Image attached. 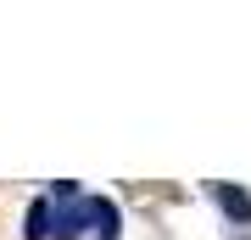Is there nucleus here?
<instances>
[{
	"label": "nucleus",
	"instance_id": "obj_1",
	"mask_svg": "<svg viewBox=\"0 0 251 240\" xmlns=\"http://www.w3.org/2000/svg\"><path fill=\"white\" fill-rule=\"evenodd\" d=\"M84 223H90L100 240H117V207L112 201H84Z\"/></svg>",
	"mask_w": 251,
	"mask_h": 240
},
{
	"label": "nucleus",
	"instance_id": "obj_2",
	"mask_svg": "<svg viewBox=\"0 0 251 240\" xmlns=\"http://www.w3.org/2000/svg\"><path fill=\"white\" fill-rule=\"evenodd\" d=\"M218 207H224L234 223H251V196H246L240 185H218Z\"/></svg>",
	"mask_w": 251,
	"mask_h": 240
},
{
	"label": "nucleus",
	"instance_id": "obj_3",
	"mask_svg": "<svg viewBox=\"0 0 251 240\" xmlns=\"http://www.w3.org/2000/svg\"><path fill=\"white\" fill-rule=\"evenodd\" d=\"M28 240H45L50 235V201H34L28 207V229H23Z\"/></svg>",
	"mask_w": 251,
	"mask_h": 240
}]
</instances>
